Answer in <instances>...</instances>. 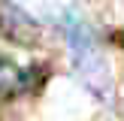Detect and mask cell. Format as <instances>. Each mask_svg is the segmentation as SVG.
<instances>
[{
    "mask_svg": "<svg viewBox=\"0 0 124 121\" xmlns=\"http://www.w3.org/2000/svg\"><path fill=\"white\" fill-rule=\"evenodd\" d=\"M67 36H70V45H73V54H76V67L82 73V79L88 82V88L94 94H106V88L112 85V76L109 70L103 67V54L100 48L94 45L88 27L79 24L76 18H67Z\"/></svg>",
    "mask_w": 124,
    "mask_h": 121,
    "instance_id": "6da1fadb",
    "label": "cell"
},
{
    "mask_svg": "<svg viewBox=\"0 0 124 121\" xmlns=\"http://www.w3.org/2000/svg\"><path fill=\"white\" fill-rule=\"evenodd\" d=\"M0 33L18 45H36L42 39L39 21L12 0H0Z\"/></svg>",
    "mask_w": 124,
    "mask_h": 121,
    "instance_id": "7a4b0ae2",
    "label": "cell"
},
{
    "mask_svg": "<svg viewBox=\"0 0 124 121\" xmlns=\"http://www.w3.org/2000/svg\"><path fill=\"white\" fill-rule=\"evenodd\" d=\"M33 76H36V67L21 70L12 60L0 58V97H18L21 91H33Z\"/></svg>",
    "mask_w": 124,
    "mask_h": 121,
    "instance_id": "3957f363",
    "label": "cell"
}]
</instances>
